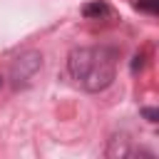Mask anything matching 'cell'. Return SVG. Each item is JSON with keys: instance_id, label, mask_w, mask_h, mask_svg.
I'll return each instance as SVG.
<instances>
[{"instance_id": "obj_4", "label": "cell", "mask_w": 159, "mask_h": 159, "mask_svg": "<svg viewBox=\"0 0 159 159\" xmlns=\"http://www.w3.org/2000/svg\"><path fill=\"white\" fill-rule=\"evenodd\" d=\"M82 15L84 17H102V15H109V5L104 0H92L82 7Z\"/></svg>"}, {"instance_id": "obj_7", "label": "cell", "mask_w": 159, "mask_h": 159, "mask_svg": "<svg viewBox=\"0 0 159 159\" xmlns=\"http://www.w3.org/2000/svg\"><path fill=\"white\" fill-rule=\"evenodd\" d=\"M144 55H147V52H144V50H142V52H137V55H134V60H132V72H134V75H137V72H139V70H142V65H144Z\"/></svg>"}, {"instance_id": "obj_6", "label": "cell", "mask_w": 159, "mask_h": 159, "mask_svg": "<svg viewBox=\"0 0 159 159\" xmlns=\"http://www.w3.org/2000/svg\"><path fill=\"white\" fill-rule=\"evenodd\" d=\"M142 117L154 124V122H159V109H154V107H142Z\"/></svg>"}, {"instance_id": "obj_3", "label": "cell", "mask_w": 159, "mask_h": 159, "mask_svg": "<svg viewBox=\"0 0 159 159\" xmlns=\"http://www.w3.org/2000/svg\"><path fill=\"white\" fill-rule=\"evenodd\" d=\"M132 149H129V137L127 134H114L109 139V147H107V157H129Z\"/></svg>"}, {"instance_id": "obj_8", "label": "cell", "mask_w": 159, "mask_h": 159, "mask_svg": "<svg viewBox=\"0 0 159 159\" xmlns=\"http://www.w3.org/2000/svg\"><path fill=\"white\" fill-rule=\"evenodd\" d=\"M0 87H2V77H0Z\"/></svg>"}, {"instance_id": "obj_5", "label": "cell", "mask_w": 159, "mask_h": 159, "mask_svg": "<svg viewBox=\"0 0 159 159\" xmlns=\"http://www.w3.org/2000/svg\"><path fill=\"white\" fill-rule=\"evenodd\" d=\"M134 7H137V10H142V12L157 15V12H159V0H137V2H134Z\"/></svg>"}, {"instance_id": "obj_1", "label": "cell", "mask_w": 159, "mask_h": 159, "mask_svg": "<svg viewBox=\"0 0 159 159\" xmlns=\"http://www.w3.org/2000/svg\"><path fill=\"white\" fill-rule=\"evenodd\" d=\"M67 72L84 92H104L117 80V52L112 47H75L67 55Z\"/></svg>"}, {"instance_id": "obj_2", "label": "cell", "mask_w": 159, "mask_h": 159, "mask_svg": "<svg viewBox=\"0 0 159 159\" xmlns=\"http://www.w3.org/2000/svg\"><path fill=\"white\" fill-rule=\"evenodd\" d=\"M40 67H42V55L37 50H25L22 55H17L15 62L10 65V82H12V87L20 89V87L30 84L32 77L40 72Z\"/></svg>"}]
</instances>
